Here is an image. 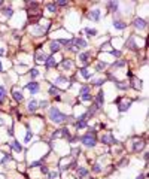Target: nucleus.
Listing matches in <instances>:
<instances>
[{
  "mask_svg": "<svg viewBox=\"0 0 149 179\" xmlns=\"http://www.w3.org/2000/svg\"><path fill=\"white\" fill-rule=\"evenodd\" d=\"M73 45H74V48H76L79 52H81V49L82 48H87V41L85 39H82V38H73Z\"/></svg>",
  "mask_w": 149,
  "mask_h": 179,
  "instance_id": "7",
  "label": "nucleus"
},
{
  "mask_svg": "<svg viewBox=\"0 0 149 179\" xmlns=\"http://www.w3.org/2000/svg\"><path fill=\"white\" fill-rule=\"evenodd\" d=\"M61 136V133H60V130H55L54 133H52V139H55V137H60Z\"/></svg>",
  "mask_w": 149,
  "mask_h": 179,
  "instance_id": "49",
  "label": "nucleus"
},
{
  "mask_svg": "<svg viewBox=\"0 0 149 179\" xmlns=\"http://www.w3.org/2000/svg\"><path fill=\"white\" fill-rule=\"evenodd\" d=\"M100 17H101V11H100V9H93V11H90V14H88V18L93 20V21H98Z\"/></svg>",
  "mask_w": 149,
  "mask_h": 179,
  "instance_id": "11",
  "label": "nucleus"
},
{
  "mask_svg": "<svg viewBox=\"0 0 149 179\" xmlns=\"http://www.w3.org/2000/svg\"><path fill=\"white\" fill-rule=\"evenodd\" d=\"M127 48H130V49H133V51L139 49V46H137V43H136V41H134V36H130V38L127 39Z\"/></svg>",
  "mask_w": 149,
  "mask_h": 179,
  "instance_id": "19",
  "label": "nucleus"
},
{
  "mask_svg": "<svg viewBox=\"0 0 149 179\" xmlns=\"http://www.w3.org/2000/svg\"><path fill=\"white\" fill-rule=\"evenodd\" d=\"M12 96H14V99H15V101H18V103H21V101L24 100V96H22V91H20V90H14V91H12Z\"/></svg>",
  "mask_w": 149,
  "mask_h": 179,
  "instance_id": "23",
  "label": "nucleus"
},
{
  "mask_svg": "<svg viewBox=\"0 0 149 179\" xmlns=\"http://www.w3.org/2000/svg\"><path fill=\"white\" fill-rule=\"evenodd\" d=\"M81 100L82 101H93V96L91 94H84V96H81Z\"/></svg>",
  "mask_w": 149,
  "mask_h": 179,
  "instance_id": "41",
  "label": "nucleus"
},
{
  "mask_svg": "<svg viewBox=\"0 0 149 179\" xmlns=\"http://www.w3.org/2000/svg\"><path fill=\"white\" fill-rule=\"evenodd\" d=\"M90 58H91V54H90V52H79V54H78L79 64H82L84 67H87V66L90 64Z\"/></svg>",
  "mask_w": 149,
  "mask_h": 179,
  "instance_id": "5",
  "label": "nucleus"
},
{
  "mask_svg": "<svg viewBox=\"0 0 149 179\" xmlns=\"http://www.w3.org/2000/svg\"><path fill=\"white\" fill-rule=\"evenodd\" d=\"M106 81L103 79V78H98V79H95V78H93V81H91V85H97V87H100V85H103Z\"/></svg>",
  "mask_w": 149,
  "mask_h": 179,
  "instance_id": "35",
  "label": "nucleus"
},
{
  "mask_svg": "<svg viewBox=\"0 0 149 179\" xmlns=\"http://www.w3.org/2000/svg\"><path fill=\"white\" fill-rule=\"evenodd\" d=\"M110 54L114 55V57H121V54H122V52H121V51H118V49H114Z\"/></svg>",
  "mask_w": 149,
  "mask_h": 179,
  "instance_id": "45",
  "label": "nucleus"
},
{
  "mask_svg": "<svg viewBox=\"0 0 149 179\" xmlns=\"http://www.w3.org/2000/svg\"><path fill=\"white\" fill-rule=\"evenodd\" d=\"M130 87H133L134 90H140L142 88V81H139L134 75L130 78Z\"/></svg>",
  "mask_w": 149,
  "mask_h": 179,
  "instance_id": "15",
  "label": "nucleus"
},
{
  "mask_svg": "<svg viewBox=\"0 0 149 179\" xmlns=\"http://www.w3.org/2000/svg\"><path fill=\"white\" fill-rule=\"evenodd\" d=\"M6 94H8V90H6V87H5V85H0V104H2V103L5 101V97H6Z\"/></svg>",
  "mask_w": 149,
  "mask_h": 179,
  "instance_id": "26",
  "label": "nucleus"
},
{
  "mask_svg": "<svg viewBox=\"0 0 149 179\" xmlns=\"http://www.w3.org/2000/svg\"><path fill=\"white\" fill-rule=\"evenodd\" d=\"M107 66V63H104V61H100V63H97V66H95V70L97 72H101L104 67Z\"/></svg>",
  "mask_w": 149,
  "mask_h": 179,
  "instance_id": "39",
  "label": "nucleus"
},
{
  "mask_svg": "<svg viewBox=\"0 0 149 179\" xmlns=\"http://www.w3.org/2000/svg\"><path fill=\"white\" fill-rule=\"evenodd\" d=\"M49 120H51L52 122H55V124H61V122H64V121L67 120V115L63 114V112L58 109V107L51 106V107H49Z\"/></svg>",
  "mask_w": 149,
  "mask_h": 179,
  "instance_id": "2",
  "label": "nucleus"
},
{
  "mask_svg": "<svg viewBox=\"0 0 149 179\" xmlns=\"http://www.w3.org/2000/svg\"><path fill=\"white\" fill-rule=\"evenodd\" d=\"M45 69H51V67H55L57 66V60L52 57V55H49V57H46V60H45Z\"/></svg>",
  "mask_w": 149,
  "mask_h": 179,
  "instance_id": "13",
  "label": "nucleus"
},
{
  "mask_svg": "<svg viewBox=\"0 0 149 179\" xmlns=\"http://www.w3.org/2000/svg\"><path fill=\"white\" fill-rule=\"evenodd\" d=\"M109 48H110V43H109V42H106V43H103V45H101V48H100V49H101V51H104V49H109Z\"/></svg>",
  "mask_w": 149,
  "mask_h": 179,
  "instance_id": "47",
  "label": "nucleus"
},
{
  "mask_svg": "<svg viewBox=\"0 0 149 179\" xmlns=\"http://www.w3.org/2000/svg\"><path fill=\"white\" fill-rule=\"evenodd\" d=\"M115 84H116V88H119V90H128L130 88V84H127V82H118V81H115Z\"/></svg>",
  "mask_w": 149,
  "mask_h": 179,
  "instance_id": "32",
  "label": "nucleus"
},
{
  "mask_svg": "<svg viewBox=\"0 0 149 179\" xmlns=\"http://www.w3.org/2000/svg\"><path fill=\"white\" fill-rule=\"evenodd\" d=\"M114 27H115L116 30H125L128 25H127L124 21H121V20H115V21H114Z\"/></svg>",
  "mask_w": 149,
  "mask_h": 179,
  "instance_id": "21",
  "label": "nucleus"
},
{
  "mask_svg": "<svg viewBox=\"0 0 149 179\" xmlns=\"http://www.w3.org/2000/svg\"><path fill=\"white\" fill-rule=\"evenodd\" d=\"M106 6H107V9H110L112 12H118V2H107Z\"/></svg>",
  "mask_w": 149,
  "mask_h": 179,
  "instance_id": "27",
  "label": "nucleus"
},
{
  "mask_svg": "<svg viewBox=\"0 0 149 179\" xmlns=\"http://www.w3.org/2000/svg\"><path fill=\"white\" fill-rule=\"evenodd\" d=\"M31 136H33V131H31L30 128H27V134H25L24 142H25V143H28V142H30V139H31Z\"/></svg>",
  "mask_w": 149,
  "mask_h": 179,
  "instance_id": "42",
  "label": "nucleus"
},
{
  "mask_svg": "<svg viewBox=\"0 0 149 179\" xmlns=\"http://www.w3.org/2000/svg\"><path fill=\"white\" fill-rule=\"evenodd\" d=\"M130 106H131V100H125L124 103H119L118 104V111L119 112H127L130 109Z\"/></svg>",
  "mask_w": 149,
  "mask_h": 179,
  "instance_id": "17",
  "label": "nucleus"
},
{
  "mask_svg": "<svg viewBox=\"0 0 149 179\" xmlns=\"http://www.w3.org/2000/svg\"><path fill=\"white\" fill-rule=\"evenodd\" d=\"M5 122H6V121H5V120H3V117H0V125H3V124H5Z\"/></svg>",
  "mask_w": 149,
  "mask_h": 179,
  "instance_id": "51",
  "label": "nucleus"
},
{
  "mask_svg": "<svg viewBox=\"0 0 149 179\" xmlns=\"http://www.w3.org/2000/svg\"><path fill=\"white\" fill-rule=\"evenodd\" d=\"M61 67H63L66 72H69V70L73 67V63H72L69 58H63V61H61Z\"/></svg>",
  "mask_w": 149,
  "mask_h": 179,
  "instance_id": "22",
  "label": "nucleus"
},
{
  "mask_svg": "<svg viewBox=\"0 0 149 179\" xmlns=\"http://www.w3.org/2000/svg\"><path fill=\"white\" fill-rule=\"evenodd\" d=\"M48 106H49V103L46 100H41L39 101V107H42V109H45V107H48Z\"/></svg>",
  "mask_w": 149,
  "mask_h": 179,
  "instance_id": "43",
  "label": "nucleus"
},
{
  "mask_svg": "<svg viewBox=\"0 0 149 179\" xmlns=\"http://www.w3.org/2000/svg\"><path fill=\"white\" fill-rule=\"evenodd\" d=\"M103 169H101V164H98V163H95L94 166H93V173H100Z\"/></svg>",
  "mask_w": 149,
  "mask_h": 179,
  "instance_id": "40",
  "label": "nucleus"
},
{
  "mask_svg": "<svg viewBox=\"0 0 149 179\" xmlns=\"http://www.w3.org/2000/svg\"><path fill=\"white\" fill-rule=\"evenodd\" d=\"M87 175H88V170H87L85 167H82V166H79V167H78V176H79V178L82 179V178H85Z\"/></svg>",
  "mask_w": 149,
  "mask_h": 179,
  "instance_id": "30",
  "label": "nucleus"
},
{
  "mask_svg": "<svg viewBox=\"0 0 149 179\" xmlns=\"http://www.w3.org/2000/svg\"><path fill=\"white\" fill-rule=\"evenodd\" d=\"M84 94H90V85H82L79 88V96H84Z\"/></svg>",
  "mask_w": 149,
  "mask_h": 179,
  "instance_id": "36",
  "label": "nucleus"
},
{
  "mask_svg": "<svg viewBox=\"0 0 149 179\" xmlns=\"http://www.w3.org/2000/svg\"><path fill=\"white\" fill-rule=\"evenodd\" d=\"M95 128H88V133H85L84 136L79 137V142L82 143L84 146L87 148H94L95 143H97V139H95Z\"/></svg>",
  "mask_w": 149,
  "mask_h": 179,
  "instance_id": "1",
  "label": "nucleus"
},
{
  "mask_svg": "<svg viewBox=\"0 0 149 179\" xmlns=\"http://www.w3.org/2000/svg\"><path fill=\"white\" fill-rule=\"evenodd\" d=\"M9 148L14 149V151H17V152H21V151H22V145H21L18 140H12V142L9 143Z\"/></svg>",
  "mask_w": 149,
  "mask_h": 179,
  "instance_id": "18",
  "label": "nucleus"
},
{
  "mask_svg": "<svg viewBox=\"0 0 149 179\" xmlns=\"http://www.w3.org/2000/svg\"><path fill=\"white\" fill-rule=\"evenodd\" d=\"M25 90H28L30 94L34 96V94H37V93L41 91V84H37V82H28L25 85Z\"/></svg>",
  "mask_w": 149,
  "mask_h": 179,
  "instance_id": "6",
  "label": "nucleus"
},
{
  "mask_svg": "<svg viewBox=\"0 0 149 179\" xmlns=\"http://www.w3.org/2000/svg\"><path fill=\"white\" fill-rule=\"evenodd\" d=\"M12 160V155H11V152H5L3 154V158L0 160V164H6L8 161H11Z\"/></svg>",
  "mask_w": 149,
  "mask_h": 179,
  "instance_id": "31",
  "label": "nucleus"
},
{
  "mask_svg": "<svg viewBox=\"0 0 149 179\" xmlns=\"http://www.w3.org/2000/svg\"><path fill=\"white\" fill-rule=\"evenodd\" d=\"M103 103H104V93H103V91H98V94H97L95 99H94V104L98 107V109H101Z\"/></svg>",
  "mask_w": 149,
  "mask_h": 179,
  "instance_id": "8",
  "label": "nucleus"
},
{
  "mask_svg": "<svg viewBox=\"0 0 149 179\" xmlns=\"http://www.w3.org/2000/svg\"><path fill=\"white\" fill-rule=\"evenodd\" d=\"M125 64H127V61H125V60H121V61H115V63H114V67H115V69H121V67H124Z\"/></svg>",
  "mask_w": 149,
  "mask_h": 179,
  "instance_id": "37",
  "label": "nucleus"
},
{
  "mask_svg": "<svg viewBox=\"0 0 149 179\" xmlns=\"http://www.w3.org/2000/svg\"><path fill=\"white\" fill-rule=\"evenodd\" d=\"M0 72H3V67H2V60H0Z\"/></svg>",
  "mask_w": 149,
  "mask_h": 179,
  "instance_id": "53",
  "label": "nucleus"
},
{
  "mask_svg": "<svg viewBox=\"0 0 149 179\" xmlns=\"http://www.w3.org/2000/svg\"><path fill=\"white\" fill-rule=\"evenodd\" d=\"M34 60H36L37 63H45V60H46V54H45V52H41V51H37L36 55H34Z\"/></svg>",
  "mask_w": 149,
  "mask_h": 179,
  "instance_id": "24",
  "label": "nucleus"
},
{
  "mask_svg": "<svg viewBox=\"0 0 149 179\" xmlns=\"http://www.w3.org/2000/svg\"><path fill=\"white\" fill-rule=\"evenodd\" d=\"M2 15L6 17V18H11V17L14 15V9H12V8H5V9L2 11Z\"/></svg>",
  "mask_w": 149,
  "mask_h": 179,
  "instance_id": "28",
  "label": "nucleus"
},
{
  "mask_svg": "<svg viewBox=\"0 0 149 179\" xmlns=\"http://www.w3.org/2000/svg\"><path fill=\"white\" fill-rule=\"evenodd\" d=\"M37 109H39V101L34 100V99H31L28 101V104H27V111L28 112H36Z\"/></svg>",
  "mask_w": 149,
  "mask_h": 179,
  "instance_id": "9",
  "label": "nucleus"
},
{
  "mask_svg": "<svg viewBox=\"0 0 149 179\" xmlns=\"http://www.w3.org/2000/svg\"><path fill=\"white\" fill-rule=\"evenodd\" d=\"M60 133H61V136L64 137V139H70L72 136H70V130H69V127H63L61 130H60Z\"/></svg>",
  "mask_w": 149,
  "mask_h": 179,
  "instance_id": "29",
  "label": "nucleus"
},
{
  "mask_svg": "<svg viewBox=\"0 0 149 179\" xmlns=\"http://www.w3.org/2000/svg\"><path fill=\"white\" fill-rule=\"evenodd\" d=\"M66 84H69V79L64 75H58L55 78V81H54V87H57V85H66Z\"/></svg>",
  "mask_w": 149,
  "mask_h": 179,
  "instance_id": "14",
  "label": "nucleus"
},
{
  "mask_svg": "<svg viewBox=\"0 0 149 179\" xmlns=\"http://www.w3.org/2000/svg\"><path fill=\"white\" fill-rule=\"evenodd\" d=\"M55 5H57V6H66L67 2H64V0H58V2H55Z\"/></svg>",
  "mask_w": 149,
  "mask_h": 179,
  "instance_id": "48",
  "label": "nucleus"
},
{
  "mask_svg": "<svg viewBox=\"0 0 149 179\" xmlns=\"http://www.w3.org/2000/svg\"><path fill=\"white\" fill-rule=\"evenodd\" d=\"M133 25H134L137 30H145V28H146V21H145L143 18H136V20L133 21Z\"/></svg>",
  "mask_w": 149,
  "mask_h": 179,
  "instance_id": "10",
  "label": "nucleus"
},
{
  "mask_svg": "<svg viewBox=\"0 0 149 179\" xmlns=\"http://www.w3.org/2000/svg\"><path fill=\"white\" fill-rule=\"evenodd\" d=\"M3 5V0H0V6H2Z\"/></svg>",
  "mask_w": 149,
  "mask_h": 179,
  "instance_id": "54",
  "label": "nucleus"
},
{
  "mask_svg": "<svg viewBox=\"0 0 149 179\" xmlns=\"http://www.w3.org/2000/svg\"><path fill=\"white\" fill-rule=\"evenodd\" d=\"M46 9H48L51 14H55L57 9H58V6H57L55 3H48V5H46Z\"/></svg>",
  "mask_w": 149,
  "mask_h": 179,
  "instance_id": "34",
  "label": "nucleus"
},
{
  "mask_svg": "<svg viewBox=\"0 0 149 179\" xmlns=\"http://www.w3.org/2000/svg\"><path fill=\"white\" fill-rule=\"evenodd\" d=\"M48 93H49V94H51V96H52V97H54L55 100H58V101L61 100V94H60V90H58L57 87L51 85V87H49V91H48Z\"/></svg>",
  "mask_w": 149,
  "mask_h": 179,
  "instance_id": "12",
  "label": "nucleus"
},
{
  "mask_svg": "<svg viewBox=\"0 0 149 179\" xmlns=\"http://www.w3.org/2000/svg\"><path fill=\"white\" fill-rule=\"evenodd\" d=\"M85 33L88 34V38H95V36H97V30L95 28H85Z\"/></svg>",
  "mask_w": 149,
  "mask_h": 179,
  "instance_id": "33",
  "label": "nucleus"
},
{
  "mask_svg": "<svg viewBox=\"0 0 149 179\" xmlns=\"http://www.w3.org/2000/svg\"><path fill=\"white\" fill-rule=\"evenodd\" d=\"M74 127H76V130L88 127V115H87V112H84L82 115H79L76 118V121H74Z\"/></svg>",
  "mask_w": 149,
  "mask_h": 179,
  "instance_id": "3",
  "label": "nucleus"
},
{
  "mask_svg": "<svg viewBox=\"0 0 149 179\" xmlns=\"http://www.w3.org/2000/svg\"><path fill=\"white\" fill-rule=\"evenodd\" d=\"M100 142L103 143V145H115V143H118V142L115 140L114 134H112L110 131H109V133H106V134H101Z\"/></svg>",
  "mask_w": 149,
  "mask_h": 179,
  "instance_id": "4",
  "label": "nucleus"
},
{
  "mask_svg": "<svg viewBox=\"0 0 149 179\" xmlns=\"http://www.w3.org/2000/svg\"><path fill=\"white\" fill-rule=\"evenodd\" d=\"M79 75H82V78H85V79H91L93 78V72L88 67H82L79 70Z\"/></svg>",
  "mask_w": 149,
  "mask_h": 179,
  "instance_id": "16",
  "label": "nucleus"
},
{
  "mask_svg": "<svg viewBox=\"0 0 149 179\" xmlns=\"http://www.w3.org/2000/svg\"><path fill=\"white\" fill-rule=\"evenodd\" d=\"M41 170H42V173H45V175H48V173H49V169H48L46 166H43V164L41 166Z\"/></svg>",
  "mask_w": 149,
  "mask_h": 179,
  "instance_id": "46",
  "label": "nucleus"
},
{
  "mask_svg": "<svg viewBox=\"0 0 149 179\" xmlns=\"http://www.w3.org/2000/svg\"><path fill=\"white\" fill-rule=\"evenodd\" d=\"M37 76H39V70H37V69H31L30 70V78L31 79H36Z\"/></svg>",
  "mask_w": 149,
  "mask_h": 179,
  "instance_id": "38",
  "label": "nucleus"
},
{
  "mask_svg": "<svg viewBox=\"0 0 149 179\" xmlns=\"http://www.w3.org/2000/svg\"><path fill=\"white\" fill-rule=\"evenodd\" d=\"M145 176H146V175H139L136 179H145Z\"/></svg>",
  "mask_w": 149,
  "mask_h": 179,
  "instance_id": "52",
  "label": "nucleus"
},
{
  "mask_svg": "<svg viewBox=\"0 0 149 179\" xmlns=\"http://www.w3.org/2000/svg\"><path fill=\"white\" fill-rule=\"evenodd\" d=\"M58 176H60L58 172H52V173H49V179H57Z\"/></svg>",
  "mask_w": 149,
  "mask_h": 179,
  "instance_id": "44",
  "label": "nucleus"
},
{
  "mask_svg": "<svg viewBox=\"0 0 149 179\" xmlns=\"http://www.w3.org/2000/svg\"><path fill=\"white\" fill-rule=\"evenodd\" d=\"M127 163H128V160H127V158H124V160H122V161L119 163V166H125Z\"/></svg>",
  "mask_w": 149,
  "mask_h": 179,
  "instance_id": "50",
  "label": "nucleus"
},
{
  "mask_svg": "<svg viewBox=\"0 0 149 179\" xmlns=\"http://www.w3.org/2000/svg\"><path fill=\"white\" fill-rule=\"evenodd\" d=\"M143 146H145V142L143 140H136L134 145H133V151L134 152H140L143 149Z\"/></svg>",
  "mask_w": 149,
  "mask_h": 179,
  "instance_id": "20",
  "label": "nucleus"
},
{
  "mask_svg": "<svg viewBox=\"0 0 149 179\" xmlns=\"http://www.w3.org/2000/svg\"><path fill=\"white\" fill-rule=\"evenodd\" d=\"M49 49H51V52H58V51L61 49V45H60L57 41H52V42L49 43Z\"/></svg>",
  "mask_w": 149,
  "mask_h": 179,
  "instance_id": "25",
  "label": "nucleus"
}]
</instances>
